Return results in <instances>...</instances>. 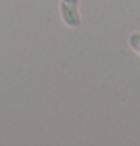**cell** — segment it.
I'll return each mask as SVG.
<instances>
[{
  "mask_svg": "<svg viewBox=\"0 0 140 146\" xmlns=\"http://www.w3.org/2000/svg\"><path fill=\"white\" fill-rule=\"evenodd\" d=\"M78 2L80 0H60L62 21L71 29H78L82 26V15L78 12Z\"/></svg>",
  "mask_w": 140,
  "mask_h": 146,
  "instance_id": "6da1fadb",
  "label": "cell"
},
{
  "mask_svg": "<svg viewBox=\"0 0 140 146\" xmlns=\"http://www.w3.org/2000/svg\"><path fill=\"white\" fill-rule=\"evenodd\" d=\"M128 44H130V47L140 56V32H133V33L128 36Z\"/></svg>",
  "mask_w": 140,
  "mask_h": 146,
  "instance_id": "7a4b0ae2",
  "label": "cell"
}]
</instances>
